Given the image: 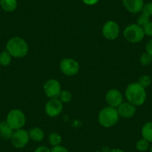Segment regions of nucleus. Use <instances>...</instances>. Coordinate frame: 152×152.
I'll use <instances>...</instances> for the list:
<instances>
[{
	"label": "nucleus",
	"instance_id": "f257e3e1",
	"mask_svg": "<svg viewBox=\"0 0 152 152\" xmlns=\"http://www.w3.org/2000/svg\"><path fill=\"white\" fill-rule=\"evenodd\" d=\"M125 97L132 104L141 106L145 103L147 97L145 89L138 82H133L128 84L125 90Z\"/></svg>",
	"mask_w": 152,
	"mask_h": 152
},
{
	"label": "nucleus",
	"instance_id": "f03ea898",
	"mask_svg": "<svg viewBox=\"0 0 152 152\" xmlns=\"http://www.w3.org/2000/svg\"><path fill=\"white\" fill-rule=\"evenodd\" d=\"M5 50L14 58H21L27 55L28 52V45L23 38L14 37L8 40Z\"/></svg>",
	"mask_w": 152,
	"mask_h": 152
},
{
	"label": "nucleus",
	"instance_id": "7ed1b4c3",
	"mask_svg": "<svg viewBox=\"0 0 152 152\" xmlns=\"http://www.w3.org/2000/svg\"><path fill=\"white\" fill-rule=\"evenodd\" d=\"M119 115L117 108L107 106L101 110L98 116L99 124L104 128H111L118 122Z\"/></svg>",
	"mask_w": 152,
	"mask_h": 152
},
{
	"label": "nucleus",
	"instance_id": "20e7f679",
	"mask_svg": "<svg viewBox=\"0 0 152 152\" xmlns=\"http://www.w3.org/2000/svg\"><path fill=\"white\" fill-rule=\"evenodd\" d=\"M123 35L125 40L131 43H140L145 36L143 28L137 25V23L127 26L124 30Z\"/></svg>",
	"mask_w": 152,
	"mask_h": 152
},
{
	"label": "nucleus",
	"instance_id": "39448f33",
	"mask_svg": "<svg viewBox=\"0 0 152 152\" xmlns=\"http://www.w3.org/2000/svg\"><path fill=\"white\" fill-rule=\"evenodd\" d=\"M6 122L14 131L21 129L26 125V115L21 110L13 109L8 112Z\"/></svg>",
	"mask_w": 152,
	"mask_h": 152
},
{
	"label": "nucleus",
	"instance_id": "423d86ee",
	"mask_svg": "<svg viewBox=\"0 0 152 152\" xmlns=\"http://www.w3.org/2000/svg\"><path fill=\"white\" fill-rule=\"evenodd\" d=\"M59 67L63 74L67 76L75 75L79 71V64L73 58H64L60 62Z\"/></svg>",
	"mask_w": 152,
	"mask_h": 152
},
{
	"label": "nucleus",
	"instance_id": "0eeeda50",
	"mask_svg": "<svg viewBox=\"0 0 152 152\" xmlns=\"http://www.w3.org/2000/svg\"><path fill=\"white\" fill-rule=\"evenodd\" d=\"M11 142L16 148H23L26 147L29 142L30 137H29L28 131L21 128V129L14 131V134L11 137Z\"/></svg>",
	"mask_w": 152,
	"mask_h": 152
},
{
	"label": "nucleus",
	"instance_id": "6e6552de",
	"mask_svg": "<svg viewBox=\"0 0 152 152\" xmlns=\"http://www.w3.org/2000/svg\"><path fill=\"white\" fill-rule=\"evenodd\" d=\"M120 28L117 23L109 20L102 27V34L108 40H114L119 37Z\"/></svg>",
	"mask_w": 152,
	"mask_h": 152
},
{
	"label": "nucleus",
	"instance_id": "1a4fd4ad",
	"mask_svg": "<svg viewBox=\"0 0 152 152\" xmlns=\"http://www.w3.org/2000/svg\"><path fill=\"white\" fill-rule=\"evenodd\" d=\"M43 90L49 99H58L61 92V84L56 79H49L45 83Z\"/></svg>",
	"mask_w": 152,
	"mask_h": 152
},
{
	"label": "nucleus",
	"instance_id": "9d476101",
	"mask_svg": "<svg viewBox=\"0 0 152 152\" xmlns=\"http://www.w3.org/2000/svg\"><path fill=\"white\" fill-rule=\"evenodd\" d=\"M63 103L58 99H50L45 105V112L49 117L59 116L63 110Z\"/></svg>",
	"mask_w": 152,
	"mask_h": 152
},
{
	"label": "nucleus",
	"instance_id": "9b49d317",
	"mask_svg": "<svg viewBox=\"0 0 152 152\" xmlns=\"http://www.w3.org/2000/svg\"><path fill=\"white\" fill-rule=\"evenodd\" d=\"M105 100L108 106L117 108L123 102V96L117 89H110L105 95Z\"/></svg>",
	"mask_w": 152,
	"mask_h": 152
},
{
	"label": "nucleus",
	"instance_id": "f8f14e48",
	"mask_svg": "<svg viewBox=\"0 0 152 152\" xmlns=\"http://www.w3.org/2000/svg\"><path fill=\"white\" fill-rule=\"evenodd\" d=\"M117 110L119 116H122L125 119H131L135 115L137 108L135 105L127 102H122L117 107Z\"/></svg>",
	"mask_w": 152,
	"mask_h": 152
},
{
	"label": "nucleus",
	"instance_id": "ddd939ff",
	"mask_svg": "<svg viewBox=\"0 0 152 152\" xmlns=\"http://www.w3.org/2000/svg\"><path fill=\"white\" fill-rule=\"evenodd\" d=\"M144 4V0H122L123 6L131 14L141 12Z\"/></svg>",
	"mask_w": 152,
	"mask_h": 152
},
{
	"label": "nucleus",
	"instance_id": "4468645a",
	"mask_svg": "<svg viewBox=\"0 0 152 152\" xmlns=\"http://www.w3.org/2000/svg\"><path fill=\"white\" fill-rule=\"evenodd\" d=\"M14 130L11 128L8 122L5 121L0 122V137L4 140H11L14 134Z\"/></svg>",
	"mask_w": 152,
	"mask_h": 152
},
{
	"label": "nucleus",
	"instance_id": "2eb2a0df",
	"mask_svg": "<svg viewBox=\"0 0 152 152\" xmlns=\"http://www.w3.org/2000/svg\"><path fill=\"white\" fill-rule=\"evenodd\" d=\"M28 134L31 140L37 142H40L44 139V132L41 128L38 127L31 128L28 131Z\"/></svg>",
	"mask_w": 152,
	"mask_h": 152
},
{
	"label": "nucleus",
	"instance_id": "dca6fc26",
	"mask_svg": "<svg viewBox=\"0 0 152 152\" xmlns=\"http://www.w3.org/2000/svg\"><path fill=\"white\" fill-rule=\"evenodd\" d=\"M0 6L5 12H13L17 8V0H0Z\"/></svg>",
	"mask_w": 152,
	"mask_h": 152
},
{
	"label": "nucleus",
	"instance_id": "f3484780",
	"mask_svg": "<svg viewBox=\"0 0 152 152\" xmlns=\"http://www.w3.org/2000/svg\"><path fill=\"white\" fill-rule=\"evenodd\" d=\"M141 134L143 139L149 142H152V122H148L142 126Z\"/></svg>",
	"mask_w": 152,
	"mask_h": 152
},
{
	"label": "nucleus",
	"instance_id": "a211bd4d",
	"mask_svg": "<svg viewBox=\"0 0 152 152\" xmlns=\"http://www.w3.org/2000/svg\"><path fill=\"white\" fill-rule=\"evenodd\" d=\"M49 142L52 147L61 145L62 142V137L58 133L52 132L49 136Z\"/></svg>",
	"mask_w": 152,
	"mask_h": 152
},
{
	"label": "nucleus",
	"instance_id": "6ab92c4d",
	"mask_svg": "<svg viewBox=\"0 0 152 152\" xmlns=\"http://www.w3.org/2000/svg\"><path fill=\"white\" fill-rule=\"evenodd\" d=\"M12 56L6 50L0 53V65L2 66H8L11 64Z\"/></svg>",
	"mask_w": 152,
	"mask_h": 152
},
{
	"label": "nucleus",
	"instance_id": "aec40b11",
	"mask_svg": "<svg viewBox=\"0 0 152 152\" xmlns=\"http://www.w3.org/2000/svg\"><path fill=\"white\" fill-rule=\"evenodd\" d=\"M149 148H150V142L143 138L140 139V140L137 142V143H136V148H137L139 151H147Z\"/></svg>",
	"mask_w": 152,
	"mask_h": 152
},
{
	"label": "nucleus",
	"instance_id": "412c9836",
	"mask_svg": "<svg viewBox=\"0 0 152 152\" xmlns=\"http://www.w3.org/2000/svg\"><path fill=\"white\" fill-rule=\"evenodd\" d=\"M72 93L68 90H61L58 99L61 101L62 103H69L72 100Z\"/></svg>",
	"mask_w": 152,
	"mask_h": 152
},
{
	"label": "nucleus",
	"instance_id": "4be33fe9",
	"mask_svg": "<svg viewBox=\"0 0 152 152\" xmlns=\"http://www.w3.org/2000/svg\"><path fill=\"white\" fill-rule=\"evenodd\" d=\"M151 17H149L148 15H147L146 14H144V13L142 12L141 14L138 17L137 20V24L139 25L141 27H145L146 25L148 23L151 22Z\"/></svg>",
	"mask_w": 152,
	"mask_h": 152
},
{
	"label": "nucleus",
	"instance_id": "5701e85b",
	"mask_svg": "<svg viewBox=\"0 0 152 152\" xmlns=\"http://www.w3.org/2000/svg\"><path fill=\"white\" fill-rule=\"evenodd\" d=\"M140 63L144 66H148L152 64V56L147 52L142 54L140 58Z\"/></svg>",
	"mask_w": 152,
	"mask_h": 152
},
{
	"label": "nucleus",
	"instance_id": "b1692460",
	"mask_svg": "<svg viewBox=\"0 0 152 152\" xmlns=\"http://www.w3.org/2000/svg\"><path fill=\"white\" fill-rule=\"evenodd\" d=\"M138 83L142 87H143L145 89L151 84V78L148 75H143L140 77Z\"/></svg>",
	"mask_w": 152,
	"mask_h": 152
},
{
	"label": "nucleus",
	"instance_id": "393cba45",
	"mask_svg": "<svg viewBox=\"0 0 152 152\" xmlns=\"http://www.w3.org/2000/svg\"><path fill=\"white\" fill-rule=\"evenodd\" d=\"M141 12L146 14L147 15H148L149 17L152 16V2L144 4Z\"/></svg>",
	"mask_w": 152,
	"mask_h": 152
},
{
	"label": "nucleus",
	"instance_id": "a878e982",
	"mask_svg": "<svg viewBox=\"0 0 152 152\" xmlns=\"http://www.w3.org/2000/svg\"><path fill=\"white\" fill-rule=\"evenodd\" d=\"M143 30H144L145 35L152 37V22L151 21L145 27H143Z\"/></svg>",
	"mask_w": 152,
	"mask_h": 152
},
{
	"label": "nucleus",
	"instance_id": "bb28decb",
	"mask_svg": "<svg viewBox=\"0 0 152 152\" xmlns=\"http://www.w3.org/2000/svg\"><path fill=\"white\" fill-rule=\"evenodd\" d=\"M51 152H69L67 148H66L65 147L61 145L55 146V147H52V148L51 149Z\"/></svg>",
	"mask_w": 152,
	"mask_h": 152
},
{
	"label": "nucleus",
	"instance_id": "cd10ccee",
	"mask_svg": "<svg viewBox=\"0 0 152 152\" xmlns=\"http://www.w3.org/2000/svg\"><path fill=\"white\" fill-rule=\"evenodd\" d=\"M145 52L152 56V39L148 41L145 46Z\"/></svg>",
	"mask_w": 152,
	"mask_h": 152
},
{
	"label": "nucleus",
	"instance_id": "c85d7f7f",
	"mask_svg": "<svg viewBox=\"0 0 152 152\" xmlns=\"http://www.w3.org/2000/svg\"><path fill=\"white\" fill-rule=\"evenodd\" d=\"M34 152H51V149L46 146H39L34 151Z\"/></svg>",
	"mask_w": 152,
	"mask_h": 152
},
{
	"label": "nucleus",
	"instance_id": "c756f323",
	"mask_svg": "<svg viewBox=\"0 0 152 152\" xmlns=\"http://www.w3.org/2000/svg\"><path fill=\"white\" fill-rule=\"evenodd\" d=\"M99 0H82V2H84L85 5H89V6H92V5H95L99 2Z\"/></svg>",
	"mask_w": 152,
	"mask_h": 152
},
{
	"label": "nucleus",
	"instance_id": "7c9ffc66",
	"mask_svg": "<svg viewBox=\"0 0 152 152\" xmlns=\"http://www.w3.org/2000/svg\"><path fill=\"white\" fill-rule=\"evenodd\" d=\"M110 150H111V149L108 146H104V147L102 148V151H102V152H110Z\"/></svg>",
	"mask_w": 152,
	"mask_h": 152
},
{
	"label": "nucleus",
	"instance_id": "2f4dec72",
	"mask_svg": "<svg viewBox=\"0 0 152 152\" xmlns=\"http://www.w3.org/2000/svg\"><path fill=\"white\" fill-rule=\"evenodd\" d=\"M110 152H125L120 148H113L110 151Z\"/></svg>",
	"mask_w": 152,
	"mask_h": 152
},
{
	"label": "nucleus",
	"instance_id": "473e14b6",
	"mask_svg": "<svg viewBox=\"0 0 152 152\" xmlns=\"http://www.w3.org/2000/svg\"><path fill=\"white\" fill-rule=\"evenodd\" d=\"M150 152H152V144H151V147H150Z\"/></svg>",
	"mask_w": 152,
	"mask_h": 152
},
{
	"label": "nucleus",
	"instance_id": "72a5a7b5",
	"mask_svg": "<svg viewBox=\"0 0 152 152\" xmlns=\"http://www.w3.org/2000/svg\"><path fill=\"white\" fill-rule=\"evenodd\" d=\"M94 152H102V151H96Z\"/></svg>",
	"mask_w": 152,
	"mask_h": 152
},
{
	"label": "nucleus",
	"instance_id": "f704fd0d",
	"mask_svg": "<svg viewBox=\"0 0 152 152\" xmlns=\"http://www.w3.org/2000/svg\"><path fill=\"white\" fill-rule=\"evenodd\" d=\"M151 65H152V64H151Z\"/></svg>",
	"mask_w": 152,
	"mask_h": 152
}]
</instances>
